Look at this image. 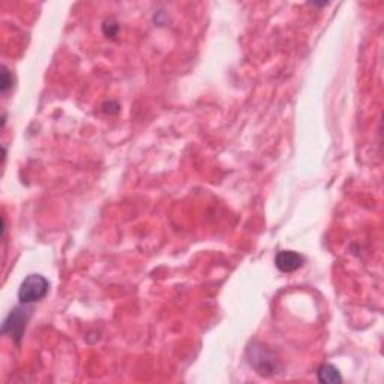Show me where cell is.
I'll return each instance as SVG.
<instances>
[{
    "label": "cell",
    "instance_id": "6da1fadb",
    "mask_svg": "<svg viewBox=\"0 0 384 384\" xmlns=\"http://www.w3.org/2000/svg\"><path fill=\"white\" fill-rule=\"evenodd\" d=\"M247 356L249 365L263 377H271L283 371V365L278 360L276 354L263 344L252 342L248 347Z\"/></svg>",
    "mask_w": 384,
    "mask_h": 384
},
{
    "label": "cell",
    "instance_id": "7a4b0ae2",
    "mask_svg": "<svg viewBox=\"0 0 384 384\" xmlns=\"http://www.w3.org/2000/svg\"><path fill=\"white\" fill-rule=\"evenodd\" d=\"M50 283L42 275L32 273L26 276L25 281L21 283L18 290V300L21 305H32L42 300L49 295Z\"/></svg>",
    "mask_w": 384,
    "mask_h": 384
},
{
    "label": "cell",
    "instance_id": "3957f363",
    "mask_svg": "<svg viewBox=\"0 0 384 384\" xmlns=\"http://www.w3.org/2000/svg\"><path fill=\"white\" fill-rule=\"evenodd\" d=\"M30 317L32 309L26 308V305L14 308L2 323V333L8 335L11 340H14L17 344H20L23 335L26 332V326Z\"/></svg>",
    "mask_w": 384,
    "mask_h": 384
},
{
    "label": "cell",
    "instance_id": "277c9868",
    "mask_svg": "<svg viewBox=\"0 0 384 384\" xmlns=\"http://www.w3.org/2000/svg\"><path fill=\"white\" fill-rule=\"evenodd\" d=\"M304 263L305 257L296 251H279L275 257V266L284 273L296 272Z\"/></svg>",
    "mask_w": 384,
    "mask_h": 384
},
{
    "label": "cell",
    "instance_id": "5b68a950",
    "mask_svg": "<svg viewBox=\"0 0 384 384\" xmlns=\"http://www.w3.org/2000/svg\"><path fill=\"white\" fill-rule=\"evenodd\" d=\"M317 377L320 383H329V384H335V383H341V374L338 368H335L330 364H326L323 366H320V369L317 371Z\"/></svg>",
    "mask_w": 384,
    "mask_h": 384
},
{
    "label": "cell",
    "instance_id": "8992f818",
    "mask_svg": "<svg viewBox=\"0 0 384 384\" xmlns=\"http://www.w3.org/2000/svg\"><path fill=\"white\" fill-rule=\"evenodd\" d=\"M11 89H13V74L9 73V69L6 66H2V83H0L2 95H6Z\"/></svg>",
    "mask_w": 384,
    "mask_h": 384
}]
</instances>
